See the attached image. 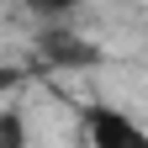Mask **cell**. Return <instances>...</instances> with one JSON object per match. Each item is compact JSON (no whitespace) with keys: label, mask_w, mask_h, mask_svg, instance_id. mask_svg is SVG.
Returning <instances> with one entry per match:
<instances>
[{"label":"cell","mask_w":148,"mask_h":148,"mask_svg":"<svg viewBox=\"0 0 148 148\" xmlns=\"http://www.w3.org/2000/svg\"><path fill=\"white\" fill-rule=\"evenodd\" d=\"M85 132H90V148H148V127L111 101L85 106Z\"/></svg>","instance_id":"cell-1"},{"label":"cell","mask_w":148,"mask_h":148,"mask_svg":"<svg viewBox=\"0 0 148 148\" xmlns=\"http://www.w3.org/2000/svg\"><path fill=\"white\" fill-rule=\"evenodd\" d=\"M37 53L53 64V69H95L101 64V48L90 42V37H74V32H42L37 37Z\"/></svg>","instance_id":"cell-2"},{"label":"cell","mask_w":148,"mask_h":148,"mask_svg":"<svg viewBox=\"0 0 148 148\" xmlns=\"http://www.w3.org/2000/svg\"><path fill=\"white\" fill-rule=\"evenodd\" d=\"M0 148H32L27 111H16V106H0Z\"/></svg>","instance_id":"cell-3"},{"label":"cell","mask_w":148,"mask_h":148,"mask_svg":"<svg viewBox=\"0 0 148 148\" xmlns=\"http://www.w3.org/2000/svg\"><path fill=\"white\" fill-rule=\"evenodd\" d=\"M27 5L42 16V21H64V16H74L79 5H90V0H27Z\"/></svg>","instance_id":"cell-4"},{"label":"cell","mask_w":148,"mask_h":148,"mask_svg":"<svg viewBox=\"0 0 148 148\" xmlns=\"http://www.w3.org/2000/svg\"><path fill=\"white\" fill-rule=\"evenodd\" d=\"M16 85H21V64H5V58H0V101H5Z\"/></svg>","instance_id":"cell-5"}]
</instances>
